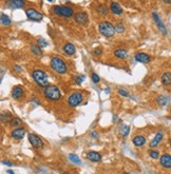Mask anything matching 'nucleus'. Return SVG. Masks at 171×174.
<instances>
[{"label": "nucleus", "mask_w": 171, "mask_h": 174, "mask_svg": "<svg viewBox=\"0 0 171 174\" xmlns=\"http://www.w3.org/2000/svg\"><path fill=\"white\" fill-rule=\"evenodd\" d=\"M43 95L46 99L51 101H57L61 98V92L59 88L54 85H49L43 89Z\"/></svg>", "instance_id": "1"}, {"label": "nucleus", "mask_w": 171, "mask_h": 174, "mask_svg": "<svg viewBox=\"0 0 171 174\" xmlns=\"http://www.w3.org/2000/svg\"><path fill=\"white\" fill-rule=\"evenodd\" d=\"M33 80L41 88H46L49 85V77L46 75L45 71L40 70V69H36L32 72Z\"/></svg>", "instance_id": "2"}, {"label": "nucleus", "mask_w": 171, "mask_h": 174, "mask_svg": "<svg viewBox=\"0 0 171 174\" xmlns=\"http://www.w3.org/2000/svg\"><path fill=\"white\" fill-rule=\"evenodd\" d=\"M50 65H51V69L54 72H56L57 74H66L68 71V67L66 65V62L63 61L60 57H53L50 61Z\"/></svg>", "instance_id": "3"}, {"label": "nucleus", "mask_w": 171, "mask_h": 174, "mask_svg": "<svg viewBox=\"0 0 171 174\" xmlns=\"http://www.w3.org/2000/svg\"><path fill=\"white\" fill-rule=\"evenodd\" d=\"M98 31L104 37L106 38H112L115 34V27L113 26L109 21H101L98 24Z\"/></svg>", "instance_id": "4"}, {"label": "nucleus", "mask_w": 171, "mask_h": 174, "mask_svg": "<svg viewBox=\"0 0 171 174\" xmlns=\"http://www.w3.org/2000/svg\"><path fill=\"white\" fill-rule=\"evenodd\" d=\"M52 13L54 15L60 16V17L70 18L73 16L74 11L72 7H68V5H53L52 7Z\"/></svg>", "instance_id": "5"}, {"label": "nucleus", "mask_w": 171, "mask_h": 174, "mask_svg": "<svg viewBox=\"0 0 171 174\" xmlns=\"http://www.w3.org/2000/svg\"><path fill=\"white\" fill-rule=\"evenodd\" d=\"M84 101V95L81 92H73L68 97V104L71 108H76Z\"/></svg>", "instance_id": "6"}, {"label": "nucleus", "mask_w": 171, "mask_h": 174, "mask_svg": "<svg viewBox=\"0 0 171 174\" xmlns=\"http://www.w3.org/2000/svg\"><path fill=\"white\" fill-rule=\"evenodd\" d=\"M26 15L29 20L35 21V22H40L43 19V15L41 14L39 11H37L34 7H27L26 10Z\"/></svg>", "instance_id": "7"}, {"label": "nucleus", "mask_w": 171, "mask_h": 174, "mask_svg": "<svg viewBox=\"0 0 171 174\" xmlns=\"http://www.w3.org/2000/svg\"><path fill=\"white\" fill-rule=\"evenodd\" d=\"M4 5L7 9H11V10L22 9L24 5H26V1L24 0H5Z\"/></svg>", "instance_id": "8"}, {"label": "nucleus", "mask_w": 171, "mask_h": 174, "mask_svg": "<svg viewBox=\"0 0 171 174\" xmlns=\"http://www.w3.org/2000/svg\"><path fill=\"white\" fill-rule=\"evenodd\" d=\"M27 138H29L30 143L34 147L35 149H41L43 147V142L38 135L34 133H30L27 135Z\"/></svg>", "instance_id": "9"}, {"label": "nucleus", "mask_w": 171, "mask_h": 174, "mask_svg": "<svg viewBox=\"0 0 171 174\" xmlns=\"http://www.w3.org/2000/svg\"><path fill=\"white\" fill-rule=\"evenodd\" d=\"M152 17H153V19H154V22H155L156 26H158V29H159V31H161L164 35H166V34H167L166 27H165L164 22L162 21L161 17H159V16L158 15V13H156V12H153V13H152Z\"/></svg>", "instance_id": "10"}, {"label": "nucleus", "mask_w": 171, "mask_h": 174, "mask_svg": "<svg viewBox=\"0 0 171 174\" xmlns=\"http://www.w3.org/2000/svg\"><path fill=\"white\" fill-rule=\"evenodd\" d=\"M26 135V129L22 128V127H17V128H14L12 133H11V136L15 139H22Z\"/></svg>", "instance_id": "11"}, {"label": "nucleus", "mask_w": 171, "mask_h": 174, "mask_svg": "<svg viewBox=\"0 0 171 174\" xmlns=\"http://www.w3.org/2000/svg\"><path fill=\"white\" fill-rule=\"evenodd\" d=\"M74 21L78 24H86L88 22V14L86 12H77L74 15Z\"/></svg>", "instance_id": "12"}, {"label": "nucleus", "mask_w": 171, "mask_h": 174, "mask_svg": "<svg viewBox=\"0 0 171 174\" xmlns=\"http://www.w3.org/2000/svg\"><path fill=\"white\" fill-rule=\"evenodd\" d=\"M159 165L165 169H171V155L170 154H163L159 157Z\"/></svg>", "instance_id": "13"}, {"label": "nucleus", "mask_w": 171, "mask_h": 174, "mask_svg": "<svg viewBox=\"0 0 171 174\" xmlns=\"http://www.w3.org/2000/svg\"><path fill=\"white\" fill-rule=\"evenodd\" d=\"M134 59L137 62H140V63H149L151 61V57L148 54L144 53V52H139V53L135 54Z\"/></svg>", "instance_id": "14"}, {"label": "nucleus", "mask_w": 171, "mask_h": 174, "mask_svg": "<svg viewBox=\"0 0 171 174\" xmlns=\"http://www.w3.org/2000/svg\"><path fill=\"white\" fill-rule=\"evenodd\" d=\"M24 94L23 88L21 85H15L12 90V97L15 99V100H19L20 98H22Z\"/></svg>", "instance_id": "15"}, {"label": "nucleus", "mask_w": 171, "mask_h": 174, "mask_svg": "<svg viewBox=\"0 0 171 174\" xmlns=\"http://www.w3.org/2000/svg\"><path fill=\"white\" fill-rule=\"evenodd\" d=\"M109 9H110V12L112 14H114V15H122L123 14L122 7H120V4L116 1H112L111 3H110Z\"/></svg>", "instance_id": "16"}, {"label": "nucleus", "mask_w": 171, "mask_h": 174, "mask_svg": "<svg viewBox=\"0 0 171 174\" xmlns=\"http://www.w3.org/2000/svg\"><path fill=\"white\" fill-rule=\"evenodd\" d=\"M163 137H164V134H163L162 131H159L158 133L155 134V136H154V138L150 142V148H156L161 143V142L163 140Z\"/></svg>", "instance_id": "17"}, {"label": "nucleus", "mask_w": 171, "mask_h": 174, "mask_svg": "<svg viewBox=\"0 0 171 174\" xmlns=\"http://www.w3.org/2000/svg\"><path fill=\"white\" fill-rule=\"evenodd\" d=\"M75 51H76V49L73 43L67 42L63 46V52H65V54L68 55V56H72V55H74L75 54Z\"/></svg>", "instance_id": "18"}, {"label": "nucleus", "mask_w": 171, "mask_h": 174, "mask_svg": "<svg viewBox=\"0 0 171 174\" xmlns=\"http://www.w3.org/2000/svg\"><path fill=\"white\" fill-rule=\"evenodd\" d=\"M87 158L91 162H97L101 161V155H100V153H98V152H96V151H90L87 153Z\"/></svg>", "instance_id": "19"}, {"label": "nucleus", "mask_w": 171, "mask_h": 174, "mask_svg": "<svg viewBox=\"0 0 171 174\" xmlns=\"http://www.w3.org/2000/svg\"><path fill=\"white\" fill-rule=\"evenodd\" d=\"M132 143H133V145L136 146V147H143L146 143V137L144 135H136V136L133 137Z\"/></svg>", "instance_id": "20"}, {"label": "nucleus", "mask_w": 171, "mask_h": 174, "mask_svg": "<svg viewBox=\"0 0 171 174\" xmlns=\"http://www.w3.org/2000/svg\"><path fill=\"white\" fill-rule=\"evenodd\" d=\"M114 56L118 59H127L129 57V52L124 49H117L114 51Z\"/></svg>", "instance_id": "21"}, {"label": "nucleus", "mask_w": 171, "mask_h": 174, "mask_svg": "<svg viewBox=\"0 0 171 174\" xmlns=\"http://www.w3.org/2000/svg\"><path fill=\"white\" fill-rule=\"evenodd\" d=\"M161 82L165 87L171 85V72H165L161 77Z\"/></svg>", "instance_id": "22"}, {"label": "nucleus", "mask_w": 171, "mask_h": 174, "mask_svg": "<svg viewBox=\"0 0 171 174\" xmlns=\"http://www.w3.org/2000/svg\"><path fill=\"white\" fill-rule=\"evenodd\" d=\"M169 101H170L169 97H167V96H165V95H159L158 99H156V103H158V104H159L161 107L167 106V104H169Z\"/></svg>", "instance_id": "23"}, {"label": "nucleus", "mask_w": 171, "mask_h": 174, "mask_svg": "<svg viewBox=\"0 0 171 174\" xmlns=\"http://www.w3.org/2000/svg\"><path fill=\"white\" fill-rule=\"evenodd\" d=\"M0 20H1V24L4 27H9L12 24V20H11V18L9 17L7 15H5L4 13H1V15H0Z\"/></svg>", "instance_id": "24"}, {"label": "nucleus", "mask_w": 171, "mask_h": 174, "mask_svg": "<svg viewBox=\"0 0 171 174\" xmlns=\"http://www.w3.org/2000/svg\"><path fill=\"white\" fill-rule=\"evenodd\" d=\"M108 7H106L105 4H99L97 7H96V12H97L98 15H100V16H106L107 14H108Z\"/></svg>", "instance_id": "25"}, {"label": "nucleus", "mask_w": 171, "mask_h": 174, "mask_svg": "<svg viewBox=\"0 0 171 174\" xmlns=\"http://www.w3.org/2000/svg\"><path fill=\"white\" fill-rule=\"evenodd\" d=\"M0 117H1V123H11V120H12L13 116L11 115V113L9 112H2L1 115H0Z\"/></svg>", "instance_id": "26"}, {"label": "nucleus", "mask_w": 171, "mask_h": 174, "mask_svg": "<svg viewBox=\"0 0 171 174\" xmlns=\"http://www.w3.org/2000/svg\"><path fill=\"white\" fill-rule=\"evenodd\" d=\"M31 52L36 56H41L42 55V50L38 45H32L31 46Z\"/></svg>", "instance_id": "27"}, {"label": "nucleus", "mask_w": 171, "mask_h": 174, "mask_svg": "<svg viewBox=\"0 0 171 174\" xmlns=\"http://www.w3.org/2000/svg\"><path fill=\"white\" fill-rule=\"evenodd\" d=\"M129 133H130V127L127 126V125H123L122 127H120V136L126 137V136H128Z\"/></svg>", "instance_id": "28"}, {"label": "nucleus", "mask_w": 171, "mask_h": 174, "mask_svg": "<svg viewBox=\"0 0 171 174\" xmlns=\"http://www.w3.org/2000/svg\"><path fill=\"white\" fill-rule=\"evenodd\" d=\"M69 159H70L71 162H73V164H76V165H81V158L78 157V155H76V154H69Z\"/></svg>", "instance_id": "29"}, {"label": "nucleus", "mask_w": 171, "mask_h": 174, "mask_svg": "<svg viewBox=\"0 0 171 174\" xmlns=\"http://www.w3.org/2000/svg\"><path fill=\"white\" fill-rule=\"evenodd\" d=\"M10 123L13 128H17V127H20V125L22 123V120H21L19 117H13Z\"/></svg>", "instance_id": "30"}, {"label": "nucleus", "mask_w": 171, "mask_h": 174, "mask_svg": "<svg viewBox=\"0 0 171 174\" xmlns=\"http://www.w3.org/2000/svg\"><path fill=\"white\" fill-rule=\"evenodd\" d=\"M37 45L39 46L41 49H42V48H46V46H49V42L45 39V38L40 37V38H38V39H37Z\"/></svg>", "instance_id": "31"}, {"label": "nucleus", "mask_w": 171, "mask_h": 174, "mask_svg": "<svg viewBox=\"0 0 171 174\" xmlns=\"http://www.w3.org/2000/svg\"><path fill=\"white\" fill-rule=\"evenodd\" d=\"M149 156L153 159H158L159 158V152L158 150H150L149 151Z\"/></svg>", "instance_id": "32"}, {"label": "nucleus", "mask_w": 171, "mask_h": 174, "mask_svg": "<svg viewBox=\"0 0 171 174\" xmlns=\"http://www.w3.org/2000/svg\"><path fill=\"white\" fill-rule=\"evenodd\" d=\"M114 27H115V31H116L117 33H124V31H125V26L120 22L116 23Z\"/></svg>", "instance_id": "33"}, {"label": "nucleus", "mask_w": 171, "mask_h": 174, "mask_svg": "<svg viewBox=\"0 0 171 174\" xmlns=\"http://www.w3.org/2000/svg\"><path fill=\"white\" fill-rule=\"evenodd\" d=\"M101 54H103V49H101L100 46L93 49V51H92V55H93V56H100Z\"/></svg>", "instance_id": "34"}, {"label": "nucleus", "mask_w": 171, "mask_h": 174, "mask_svg": "<svg viewBox=\"0 0 171 174\" xmlns=\"http://www.w3.org/2000/svg\"><path fill=\"white\" fill-rule=\"evenodd\" d=\"M85 78H86L85 75H77V76L75 77V82H76L77 85H81L82 82H84Z\"/></svg>", "instance_id": "35"}, {"label": "nucleus", "mask_w": 171, "mask_h": 174, "mask_svg": "<svg viewBox=\"0 0 171 174\" xmlns=\"http://www.w3.org/2000/svg\"><path fill=\"white\" fill-rule=\"evenodd\" d=\"M91 79H92V81L94 82V84H98L99 80H100L99 76L96 73H92V74H91Z\"/></svg>", "instance_id": "36"}, {"label": "nucleus", "mask_w": 171, "mask_h": 174, "mask_svg": "<svg viewBox=\"0 0 171 174\" xmlns=\"http://www.w3.org/2000/svg\"><path fill=\"white\" fill-rule=\"evenodd\" d=\"M118 94H120V96H123V97H129V93L127 92L126 90H123V89H120L118 90Z\"/></svg>", "instance_id": "37"}, {"label": "nucleus", "mask_w": 171, "mask_h": 174, "mask_svg": "<svg viewBox=\"0 0 171 174\" xmlns=\"http://www.w3.org/2000/svg\"><path fill=\"white\" fill-rule=\"evenodd\" d=\"M2 164L5 165V166H9V167H12V166H13L12 162H9V161H2Z\"/></svg>", "instance_id": "38"}, {"label": "nucleus", "mask_w": 171, "mask_h": 174, "mask_svg": "<svg viewBox=\"0 0 171 174\" xmlns=\"http://www.w3.org/2000/svg\"><path fill=\"white\" fill-rule=\"evenodd\" d=\"M91 137H92V138H97L98 137V133H96V132H91Z\"/></svg>", "instance_id": "39"}, {"label": "nucleus", "mask_w": 171, "mask_h": 174, "mask_svg": "<svg viewBox=\"0 0 171 174\" xmlns=\"http://www.w3.org/2000/svg\"><path fill=\"white\" fill-rule=\"evenodd\" d=\"M165 4H171V0H163Z\"/></svg>", "instance_id": "40"}, {"label": "nucleus", "mask_w": 171, "mask_h": 174, "mask_svg": "<svg viewBox=\"0 0 171 174\" xmlns=\"http://www.w3.org/2000/svg\"><path fill=\"white\" fill-rule=\"evenodd\" d=\"M7 174H15V173H14V172H13V171H12V170H7Z\"/></svg>", "instance_id": "41"}, {"label": "nucleus", "mask_w": 171, "mask_h": 174, "mask_svg": "<svg viewBox=\"0 0 171 174\" xmlns=\"http://www.w3.org/2000/svg\"><path fill=\"white\" fill-rule=\"evenodd\" d=\"M105 92H106V93H109V92H110V89H106V90H105Z\"/></svg>", "instance_id": "42"}, {"label": "nucleus", "mask_w": 171, "mask_h": 174, "mask_svg": "<svg viewBox=\"0 0 171 174\" xmlns=\"http://www.w3.org/2000/svg\"><path fill=\"white\" fill-rule=\"evenodd\" d=\"M169 145H170V149H171V138H170V140H169Z\"/></svg>", "instance_id": "43"}, {"label": "nucleus", "mask_w": 171, "mask_h": 174, "mask_svg": "<svg viewBox=\"0 0 171 174\" xmlns=\"http://www.w3.org/2000/svg\"><path fill=\"white\" fill-rule=\"evenodd\" d=\"M62 174H71L70 172H66V173H62Z\"/></svg>", "instance_id": "44"}, {"label": "nucleus", "mask_w": 171, "mask_h": 174, "mask_svg": "<svg viewBox=\"0 0 171 174\" xmlns=\"http://www.w3.org/2000/svg\"><path fill=\"white\" fill-rule=\"evenodd\" d=\"M123 174H129V173H128V172H124Z\"/></svg>", "instance_id": "45"}, {"label": "nucleus", "mask_w": 171, "mask_h": 174, "mask_svg": "<svg viewBox=\"0 0 171 174\" xmlns=\"http://www.w3.org/2000/svg\"><path fill=\"white\" fill-rule=\"evenodd\" d=\"M48 1H49V2H52V1H53V0H48Z\"/></svg>", "instance_id": "46"}]
</instances>
